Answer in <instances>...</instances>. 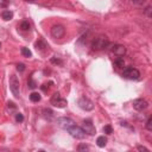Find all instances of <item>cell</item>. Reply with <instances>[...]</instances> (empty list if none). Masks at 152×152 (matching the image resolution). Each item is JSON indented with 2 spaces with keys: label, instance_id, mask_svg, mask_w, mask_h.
I'll list each match as a JSON object with an SVG mask.
<instances>
[{
  "label": "cell",
  "instance_id": "cell-22",
  "mask_svg": "<svg viewBox=\"0 0 152 152\" xmlns=\"http://www.w3.org/2000/svg\"><path fill=\"white\" fill-rule=\"evenodd\" d=\"M27 84H29V87H30L31 89H35V88L37 87V84H36V82H35V81H33V80H32L31 77H30V79L27 80Z\"/></svg>",
  "mask_w": 152,
  "mask_h": 152
},
{
  "label": "cell",
  "instance_id": "cell-15",
  "mask_svg": "<svg viewBox=\"0 0 152 152\" xmlns=\"http://www.w3.org/2000/svg\"><path fill=\"white\" fill-rule=\"evenodd\" d=\"M30 100L32 101V102H38V101H40V94L36 93V91L31 93L30 94Z\"/></svg>",
  "mask_w": 152,
  "mask_h": 152
},
{
  "label": "cell",
  "instance_id": "cell-26",
  "mask_svg": "<svg viewBox=\"0 0 152 152\" xmlns=\"http://www.w3.org/2000/svg\"><path fill=\"white\" fill-rule=\"evenodd\" d=\"M17 70H18V71H24V70H25V64H23V63L17 64Z\"/></svg>",
  "mask_w": 152,
  "mask_h": 152
},
{
  "label": "cell",
  "instance_id": "cell-6",
  "mask_svg": "<svg viewBox=\"0 0 152 152\" xmlns=\"http://www.w3.org/2000/svg\"><path fill=\"white\" fill-rule=\"evenodd\" d=\"M67 131L69 132V134H70L73 138H76V139H83V138L86 137V132L83 131V128H82V127H79V126H76V125L71 126V127L68 128Z\"/></svg>",
  "mask_w": 152,
  "mask_h": 152
},
{
  "label": "cell",
  "instance_id": "cell-1",
  "mask_svg": "<svg viewBox=\"0 0 152 152\" xmlns=\"http://www.w3.org/2000/svg\"><path fill=\"white\" fill-rule=\"evenodd\" d=\"M109 44V40L107 38V36L105 35H100L97 36L96 38L93 39V43H91V48L93 50H96V51H99V50H104L108 46Z\"/></svg>",
  "mask_w": 152,
  "mask_h": 152
},
{
  "label": "cell",
  "instance_id": "cell-18",
  "mask_svg": "<svg viewBox=\"0 0 152 152\" xmlns=\"http://www.w3.org/2000/svg\"><path fill=\"white\" fill-rule=\"evenodd\" d=\"M20 53H22V55H23L24 57H27V58H30V57L32 56V53L30 51V50H29L27 48H22Z\"/></svg>",
  "mask_w": 152,
  "mask_h": 152
},
{
  "label": "cell",
  "instance_id": "cell-31",
  "mask_svg": "<svg viewBox=\"0 0 152 152\" xmlns=\"http://www.w3.org/2000/svg\"><path fill=\"white\" fill-rule=\"evenodd\" d=\"M46 86H48V84H43V86H42V89H43L44 91H46V89H49V87H46Z\"/></svg>",
  "mask_w": 152,
  "mask_h": 152
},
{
  "label": "cell",
  "instance_id": "cell-14",
  "mask_svg": "<svg viewBox=\"0 0 152 152\" xmlns=\"http://www.w3.org/2000/svg\"><path fill=\"white\" fill-rule=\"evenodd\" d=\"M43 117L45 118V119H48V120H51L53 119V117H54V112L51 111V109H44L43 111Z\"/></svg>",
  "mask_w": 152,
  "mask_h": 152
},
{
  "label": "cell",
  "instance_id": "cell-32",
  "mask_svg": "<svg viewBox=\"0 0 152 152\" xmlns=\"http://www.w3.org/2000/svg\"><path fill=\"white\" fill-rule=\"evenodd\" d=\"M24 1H26V3H32V1H35V0H24Z\"/></svg>",
  "mask_w": 152,
  "mask_h": 152
},
{
  "label": "cell",
  "instance_id": "cell-5",
  "mask_svg": "<svg viewBox=\"0 0 152 152\" xmlns=\"http://www.w3.org/2000/svg\"><path fill=\"white\" fill-rule=\"evenodd\" d=\"M50 102H51V105H54L55 107L57 108H64L67 106V100L62 99L60 93H55L53 96H51V100H50Z\"/></svg>",
  "mask_w": 152,
  "mask_h": 152
},
{
  "label": "cell",
  "instance_id": "cell-10",
  "mask_svg": "<svg viewBox=\"0 0 152 152\" xmlns=\"http://www.w3.org/2000/svg\"><path fill=\"white\" fill-rule=\"evenodd\" d=\"M64 33H66V29H64V26H62V25H54L53 27H51V36L54 37V38H62L63 36H64Z\"/></svg>",
  "mask_w": 152,
  "mask_h": 152
},
{
  "label": "cell",
  "instance_id": "cell-16",
  "mask_svg": "<svg viewBox=\"0 0 152 152\" xmlns=\"http://www.w3.org/2000/svg\"><path fill=\"white\" fill-rule=\"evenodd\" d=\"M35 46L37 48V50H44L45 48H48V45H46V43H45L44 40H42V39H39L38 42H36V44H35Z\"/></svg>",
  "mask_w": 152,
  "mask_h": 152
},
{
  "label": "cell",
  "instance_id": "cell-8",
  "mask_svg": "<svg viewBox=\"0 0 152 152\" xmlns=\"http://www.w3.org/2000/svg\"><path fill=\"white\" fill-rule=\"evenodd\" d=\"M82 128L83 131L86 132V134H89V135H94L96 133V130H95V126L93 125L91 120L90 119H86L83 120V124H82Z\"/></svg>",
  "mask_w": 152,
  "mask_h": 152
},
{
  "label": "cell",
  "instance_id": "cell-34",
  "mask_svg": "<svg viewBox=\"0 0 152 152\" xmlns=\"http://www.w3.org/2000/svg\"><path fill=\"white\" fill-rule=\"evenodd\" d=\"M0 48H1V43H0Z\"/></svg>",
  "mask_w": 152,
  "mask_h": 152
},
{
  "label": "cell",
  "instance_id": "cell-25",
  "mask_svg": "<svg viewBox=\"0 0 152 152\" xmlns=\"http://www.w3.org/2000/svg\"><path fill=\"white\" fill-rule=\"evenodd\" d=\"M51 63H54V64H60V66H62V64H63V62H62L61 60L55 58V57H53V58H51Z\"/></svg>",
  "mask_w": 152,
  "mask_h": 152
},
{
  "label": "cell",
  "instance_id": "cell-19",
  "mask_svg": "<svg viewBox=\"0 0 152 152\" xmlns=\"http://www.w3.org/2000/svg\"><path fill=\"white\" fill-rule=\"evenodd\" d=\"M19 29L23 30V31H29V30H30V24H29V22H26V20L22 22V23L19 24Z\"/></svg>",
  "mask_w": 152,
  "mask_h": 152
},
{
  "label": "cell",
  "instance_id": "cell-30",
  "mask_svg": "<svg viewBox=\"0 0 152 152\" xmlns=\"http://www.w3.org/2000/svg\"><path fill=\"white\" fill-rule=\"evenodd\" d=\"M138 150H139V151H145V152L148 151V150H147L146 147H144V146H138Z\"/></svg>",
  "mask_w": 152,
  "mask_h": 152
},
{
  "label": "cell",
  "instance_id": "cell-28",
  "mask_svg": "<svg viewBox=\"0 0 152 152\" xmlns=\"http://www.w3.org/2000/svg\"><path fill=\"white\" fill-rule=\"evenodd\" d=\"M146 0H132V3L135 4V5H143Z\"/></svg>",
  "mask_w": 152,
  "mask_h": 152
},
{
  "label": "cell",
  "instance_id": "cell-21",
  "mask_svg": "<svg viewBox=\"0 0 152 152\" xmlns=\"http://www.w3.org/2000/svg\"><path fill=\"white\" fill-rule=\"evenodd\" d=\"M104 132H105V133H107V134H112V133H113V128H112V126H111V125H106V126L104 127Z\"/></svg>",
  "mask_w": 152,
  "mask_h": 152
},
{
  "label": "cell",
  "instance_id": "cell-29",
  "mask_svg": "<svg viewBox=\"0 0 152 152\" xmlns=\"http://www.w3.org/2000/svg\"><path fill=\"white\" fill-rule=\"evenodd\" d=\"M7 108H12V109H16V105L12 102V101H10V102H7Z\"/></svg>",
  "mask_w": 152,
  "mask_h": 152
},
{
  "label": "cell",
  "instance_id": "cell-24",
  "mask_svg": "<svg viewBox=\"0 0 152 152\" xmlns=\"http://www.w3.org/2000/svg\"><path fill=\"white\" fill-rule=\"evenodd\" d=\"M146 128L148 131H152V117H150L147 119V121H146Z\"/></svg>",
  "mask_w": 152,
  "mask_h": 152
},
{
  "label": "cell",
  "instance_id": "cell-33",
  "mask_svg": "<svg viewBox=\"0 0 152 152\" xmlns=\"http://www.w3.org/2000/svg\"><path fill=\"white\" fill-rule=\"evenodd\" d=\"M3 1H4V3H9V1H10V0H3Z\"/></svg>",
  "mask_w": 152,
  "mask_h": 152
},
{
  "label": "cell",
  "instance_id": "cell-13",
  "mask_svg": "<svg viewBox=\"0 0 152 152\" xmlns=\"http://www.w3.org/2000/svg\"><path fill=\"white\" fill-rule=\"evenodd\" d=\"M1 17H3L4 20H11V19L13 18V13H12L11 11L6 10V11H3V12H1Z\"/></svg>",
  "mask_w": 152,
  "mask_h": 152
},
{
  "label": "cell",
  "instance_id": "cell-11",
  "mask_svg": "<svg viewBox=\"0 0 152 152\" xmlns=\"http://www.w3.org/2000/svg\"><path fill=\"white\" fill-rule=\"evenodd\" d=\"M111 53L113 55L118 56V57H122L126 54V48L124 45H121V44H115V45H113L111 48Z\"/></svg>",
  "mask_w": 152,
  "mask_h": 152
},
{
  "label": "cell",
  "instance_id": "cell-2",
  "mask_svg": "<svg viewBox=\"0 0 152 152\" xmlns=\"http://www.w3.org/2000/svg\"><path fill=\"white\" fill-rule=\"evenodd\" d=\"M10 89L12 91V94L16 97H19L20 95V84H19V80L16 75H11L10 76Z\"/></svg>",
  "mask_w": 152,
  "mask_h": 152
},
{
  "label": "cell",
  "instance_id": "cell-20",
  "mask_svg": "<svg viewBox=\"0 0 152 152\" xmlns=\"http://www.w3.org/2000/svg\"><path fill=\"white\" fill-rule=\"evenodd\" d=\"M144 13H145V16H146L147 18H151V17H152V7H151V6H147V7L145 9Z\"/></svg>",
  "mask_w": 152,
  "mask_h": 152
},
{
  "label": "cell",
  "instance_id": "cell-12",
  "mask_svg": "<svg viewBox=\"0 0 152 152\" xmlns=\"http://www.w3.org/2000/svg\"><path fill=\"white\" fill-rule=\"evenodd\" d=\"M96 144H97V146H99V147H105V146H106V144H107V138H106L105 135L99 137V138L96 139Z\"/></svg>",
  "mask_w": 152,
  "mask_h": 152
},
{
  "label": "cell",
  "instance_id": "cell-3",
  "mask_svg": "<svg viewBox=\"0 0 152 152\" xmlns=\"http://www.w3.org/2000/svg\"><path fill=\"white\" fill-rule=\"evenodd\" d=\"M122 76L127 80H138L140 77V73H139L138 69H135L133 67H127V68L124 69Z\"/></svg>",
  "mask_w": 152,
  "mask_h": 152
},
{
  "label": "cell",
  "instance_id": "cell-7",
  "mask_svg": "<svg viewBox=\"0 0 152 152\" xmlns=\"http://www.w3.org/2000/svg\"><path fill=\"white\" fill-rule=\"evenodd\" d=\"M57 125H58L61 128H63V130H68V128H70L71 126L75 125V121H74L73 119H70V118L62 117V118H58V119H57Z\"/></svg>",
  "mask_w": 152,
  "mask_h": 152
},
{
  "label": "cell",
  "instance_id": "cell-4",
  "mask_svg": "<svg viewBox=\"0 0 152 152\" xmlns=\"http://www.w3.org/2000/svg\"><path fill=\"white\" fill-rule=\"evenodd\" d=\"M77 105L83 111H91L94 109V102L88 97H80L77 101Z\"/></svg>",
  "mask_w": 152,
  "mask_h": 152
},
{
  "label": "cell",
  "instance_id": "cell-23",
  "mask_svg": "<svg viewBox=\"0 0 152 152\" xmlns=\"http://www.w3.org/2000/svg\"><path fill=\"white\" fill-rule=\"evenodd\" d=\"M16 121L17 122H23L24 121V115L22 113H17L16 114Z\"/></svg>",
  "mask_w": 152,
  "mask_h": 152
},
{
  "label": "cell",
  "instance_id": "cell-17",
  "mask_svg": "<svg viewBox=\"0 0 152 152\" xmlns=\"http://www.w3.org/2000/svg\"><path fill=\"white\" fill-rule=\"evenodd\" d=\"M114 67H115V68H118V69L124 68V67H125V62H124V60H122L121 57H118V58L114 61Z\"/></svg>",
  "mask_w": 152,
  "mask_h": 152
},
{
  "label": "cell",
  "instance_id": "cell-27",
  "mask_svg": "<svg viewBox=\"0 0 152 152\" xmlns=\"http://www.w3.org/2000/svg\"><path fill=\"white\" fill-rule=\"evenodd\" d=\"M79 150H80V151H87V150H89V147H88L87 145H84V144H81V145L79 146Z\"/></svg>",
  "mask_w": 152,
  "mask_h": 152
},
{
  "label": "cell",
  "instance_id": "cell-9",
  "mask_svg": "<svg viewBox=\"0 0 152 152\" xmlns=\"http://www.w3.org/2000/svg\"><path fill=\"white\" fill-rule=\"evenodd\" d=\"M148 107V102L144 99H135L133 101V108L138 112H141V111H145L146 108Z\"/></svg>",
  "mask_w": 152,
  "mask_h": 152
}]
</instances>
